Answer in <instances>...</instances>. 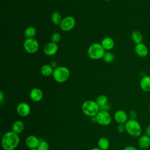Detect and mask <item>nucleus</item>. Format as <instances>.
Masks as SVG:
<instances>
[{"mask_svg": "<svg viewBox=\"0 0 150 150\" xmlns=\"http://www.w3.org/2000/svg\"><path fill=\"white\" fill-rule=\"evenodd\" d=\"M117 130L119 133H123L125 131V126L124 124H118L117 127Z\"/></svg>", "mask_w": 150, "mask_h": 150, "instance_id": "obj_29", "label": "nucleus"}, {"mask_svg": "<svg viewBox=\"0 0 150 150\" xmlns=\"http://www.w3.org/2000/svg\"><path fill=\"white\" fill-rule=\"evenodd\" d=\"M96 101L100 107L108 103V97L104 94H100L97 97Z\"/></svg>", "mask_w": 150, "mask_h": 150, "instance_id": "obj_24", "label": "nucleus"}, {"mask_svg": "<svg viewBox=\"0 0 150 150\" xmlns=\"http://www.w3.org/2000/svg\"><path fill=\"white\" fill-rule=\"evenodd\" d=\"M103 59L104 60V62H105L106 63H110L114 60L115 56L114 54L110 51H105Z\"/></svg>", "mask_w": 150, "mask_h": 150, "instance_id": "obj_25", "label": "nucleus"}, {"mask_svg": "<svg viewBox=\"0 0 150 150\" xmlns=\"http://www.w3.org/2000/svg\"><path fill=\"white\" fill-rule=\"evenodd\" d=\"M138 146L142 149H146L150 146V137L146 134L141 135L138 140Z\"/></svg>", "mask_w": 150, "mask_h": 150, "instance_id": "obj_15", "label": "nucleus"}, {"mask_svg": "<svg viewBox=\"0 0 150 150\" xmlns=\"http://www.w3.org/2000/svg\"><path fill=\"white\" fill-rule=\"evenodd\" d=\"M135 52L138 56L144 58L148 56V49L147 46L142 42L135 45Z\"/></svg>", "mask_w": 150, "mask_h": 150, "instance_id": "obj_14", "label": "nucleus"}, {"mask_svg": "<svg viewBox=\"0 0 150 150\" xmlns=\"http://www.w3.org/2000/svg\"><path fill=\"white\" fill-rule=\"evenodd\" d=\"M21 141L19 134L9 131L5 132L1 138V146L4 150H14Z\"/></svg>", "mask_w": 150, "mask_h": 150, "instance_id": "obj_1", "label": "nucleus"}, {"mask_svg": "<svg viewBox=\"0 0 150 150\" xmlns=\"http://www.w3.org/2000/svg\"><path fill=\"white\" fill-rule=\"evenodd\" d=\"M90 150H101V149H100L98 147H94L91 148Z\"/></svg>", "mask_w": 150, "mask_h": 150, "instance_id": "obj_34", "label": "nucleus"}, {"mask_svg": "<svg viewBox=\"0 0 150 150\" xmlns=\"http://www.w3.org/2000/svg\"><path fill=\"white\" fill-rule=\"evenodd\" d=\"M62 18L61 13L58 11H55L52 13L51 15V20L52 23L55 25H60L62 21Z\"/></svg>", "mask_w": 150, "mask_h": 150, "instance_id": "obj_22", "label": "nucleus"}, {"mask_svg": "<svg viewBox=\"0 0 150 150\" xmlns=\"http://www.w3.org/2000/svg\"><path fill=\"white\" fill-rule=\"evenodd\" d=\"M36 34V29L33 26H28L24 31V35L26 39L34 38Z\"/></svg>", "mask_w": 150, "mask_h": 150, "instance_id": "obj_23", "label": "nucleus"}, {"mask_svg": "<svg viewBox=\"0 0 150 150\" xmlns=\"http://www.w3.org/2000/svg\"><path fill=\"white\" fill-rule=\"evenodd\" d=\"M123 150H138V148L137 147H135V146L133 145H128L127 146H125Z\"/></svg>", "mask_w": 150, "mask_h": 150, "instance_id": "obj_31", "label": "nucleus"}, {"mask_svg": "<svg viewBox=\"0 0 150 150\" xmlns=\"http://www.w3.org/2000/svg\"><path fill=\"white\" fill-rule=\"evenodd\" d=\"M131 39L135 44H138L142 43L143 35L141 32L138 30H134L131 33Z\"/></svg>", "mask_w": 150, "mask_h": 150, "instance_id": "obj_21", "label": "nucleus"}, {"mask_svg": "<svg viewBox=\"0 0 150 150\" xmlns=\"http://www.w3.org/2000/svg\"><path fill=\"white\" fill-rule=\"evenodd\" d=\"M114 119L118 124H124L129 120L128 113L123 110H118L114 114Z\"/></svg>", "mask_w": 150, "mask_h": 150, "instance_id": "obj_10", "label": "nucleus"}, {"mask_svg": "<svg viewBox=\"0 0 150 150\" xmlns=\"http://www.w3.org/2000/svg\"><path fill=\"white\" fill-rule=\"evenodd\" d=\"M28 150H38L37 149H28Z\"/></svg>", "mask_w": 150, "mask_h": 150, "instance_id": "obj_36", "label": "nucleus"}, {"mask_svg": "<svg viewBox=\"0 0 150 150\" xmlns=\"http://www.w3.org/2000/svg\"><path fill=\"white\" fill-rule=\"evenodd\" d=\"M3 100H4V93L2 91H0V102L2 103Z\"/></svg>", "mask_w": 150, "mask_h": 150, "instance_id": "obj_33", "label": "nucleus"}, {"mask_svg": "<svg viewBox=\"0 0 150 150\" xmlns=\"http://www.w3.org/2000/svg\"><path fill=\"white\" fill-rule=\"evenodd\" d=\"M110 110H111V105L109 103H107V104H105L104 105L100 107V110H103V111H105L109 112Z\"/></svg>", "mask_w": 150, "mask_h": 150, "instance_id": "obj_30", "label": "nucleus"}, {"mask_svg": "<svg viewBox=\"0 0 150 150\" xmlns=\"http://www.w3.org/2000/svg\"><path fill=\"white\" fill-rule=\"evenodd\" d=\"M54 68L51 64H44L40 69V73L44 76H50L53 74Z\"/></svg>", "mask_w": 150, "mask_h": 150, "instance_id": "obj_20", "label": "nucleus"}, {"mask_svg": "<svg viewBox=\"0 0 150 150\" xmlns=\"http://www.w3.org/2000/svg\"><path fill=\"white\" fill-rule=\"evenodd\" d=\"M110 141L106 137H101L97 142L98 147L101 150H108L110 147Z\"/></svg>", "mask_w": 150, "mask_h": 150, "instance_id": "obj_19", "label": "nucleus"}, {"mask_svg": "<svg viewBox=\"0 0 150 150\" xmlns=\"http://www.w3.org/2000/svg\"><path fill=\"white\" fill-rule=\"evenodd\" d=\"M70 74V70L67 67L57 66L54 69L52 76L56 82L63 83L68 80Z\"/></svg>", "mask_w": 150, "mask_h": 150, "instance_id": "obj_5", "label": "nucleus"}, {"mask_svg": "<svg viewBox=\"0 0 150 150\" xmlns=\"http://www.w3.org/2000/svg\"><path fill=\"white\" fill-rule=\"evenodd\" d=\"M105 50L99 43L91 44L87 49V55L92 60H99L103 59Z\"/></svg>", "mask_w": 150, "mask_h": 150, "instance_id": "obj_4", "label": "nucleus"}, {"mask_svg": "<svg viewBox=\"0 0 150 150\" xmlns=\"http://www.w3.org/2000/svg\"><path fill=\"white\" fill-rule=\"evenodd\" d=\"M149 111L150 112V104H149Z\"/></svg>", "mask_w": 150, "mask_h": 150, "instance_id": "obj_35", "label": "nucleus"}, {"mask_svg": "<svg viewBox=\"0 0 150 150\" xmlns=\"http://www.w3.org/2000/svg\"><path fill=\"white\" fill-rule=\"evenodd\" d=\"M38 150H49V145L45 139H40L39 144L37 148Z\"/></svg>", "mask_w": 150, "mask_h": 150, "instance_id": "obj_26", "label": "nucleus"}, {"mask_svg": "<svg viewBox=\"0 0 150 150\" xmlns=\"http://www.w3.org/2000/svg\"><path fill=\"white\" fill-rule=\"evenodd\" d=\"M58 49L59 47L57 43L50 42L45 45L43 52L46 55L48 56H52L57 53Z\"/></svg>", "mask_w": 150, "mask_h": 150, "instance_id": "obj_11", "label": "nucleus"}, {"mask_svg": "<svg viewBox=\"0 0 150 150\" xmlns=\"http://www.w3.org/2000/svg\"><path fill=\"white\" fill-rule=\"evenodd\" d=\"M40 139L34 135H30L25 139V145L29 149H37Z\"/></svg>", "mask_w": 150, "mask_h": 150, "instance_id": "obj_12", "label": "nucleus"}, {"mask_svg": "<svg viewBox=\"0 0 150 150\" xmlns=\"http://www.w3.org/2000/svg\"><path fill=\"white\" fill-rule=\"evenodd\" d=\"M145 134L149 137H150V125H148L146 127L145 130Z\"/></svg>", "mask_w": 150, "mask_h": 150, "instance_id": "obj_32", "label": "nucleus"}, {"mask_svg": "<svg viewBox=\"0 0 150 150\" xmlns=\"http://www.w3.org/2000/svg\"><path fill=\"white\" fill-rule=\"evenodd\" d=\"M125 131L131 137L139 138L142 133L141 124L137 120L129 119L125 124Z\"/></svg>", "mask_w": 150, "mask_h": 150, "instance_id": "obj_2", "label": "nucleus"}, {"mask_svg": "<svg viewBox=\"0 0 150 150\" xmlns=\"http://www.w3.org/2000/svg\"><path fill=\"white\" fill-rule=\"evenodd\" d=\"M61 38V35L59 32H54L52 35L51 42L57 43L60 41Z\"/></svg>", "mask_w": 150, "mask_h": 150, "instance_id": "obj_27", "label": "nucleus"}, {"mask_svg": "<svg viewBox=\"0 0 150 150\" xmlns=\"http://www.w3.org/2000/svg\"><path fill=\"white\" fill-rule=\"evenodd\" d=\"M18 115L22 117L28 116L31 111V108L29 104L26 102H21L16 107V109Z\"/></svg>", "mask_w": 150, "mask_h": 150, "instance_id": "obj_9", "label": "nucleus"}, {"mask_svg": "<svg viewBox=\"0 0 150 150\" xmlns=\"http://www.w3.org/2000/svg\"><path fill=\"white\" fill-rule=\"evenodd\" d=\"M23 47L25 51L29 54L35 53L39 49V45L35 38H28L23 42Z\"/></svg>", "mask_w": 150, "mask_h": 150, "instance_id": "obj_7", "label": "nucleus"}, {"mask_svg": "<svg viewBox=\"0 0 150 150\" xmlns=\"http://www.w3.org/2000/svg\"><path fill=\"white\" fill-rule=\"evenodd\" d=\"M104 1H110L111 0H104Z\"/></svg>", "mask_w": 150, "mask_h": 150, "instance_id": "obj_37", "label": "nucleus"}, {"mask_svg": "<svg viewBox=\"0 0 150 150\" xmlns=\"http://www.w3.org/2000/svg\"><path fill=\"white\" fill-rule=\"evenodd\" d=\"M128 118L130 120H136L138 117V113L135 110H131L128 113Z\"/></svg>", "mask_w": 150, "mask_h": 150, "instance_id": "obj_28", "label": "nucleus"}, {"mask_svg": "<svg viewBox=\"0 0 150 150\" xmlns=\"http://www.w3.org/2000/svg\"><path fill=\"white\" fill-rule=\"evenodd\" d=\"M76 25V19L71 16H67L63 18L59 27L64 32H69L72 30Z\"/></svg>", "mask_w": 150, "mask_h": 150, "instance_id": "obj_8", "label": "nucleus"}, {"mask_svg": "<svg viewBox=\"0 0 150 150\" xmlns=\"http://www.w3.org/2000/svg\"><path fill=\"white\" fill-rule=\"evenodd\" d=\"M25 129V124L22 120L15 121L12 125V131L19 134L22 133Z\"/></svg>", "mask_w": 150, "mask_h": 150, "instance_id": "obj_18", "label": "nucleus"}, {"mask_svg": "<svg viewBox=\"0 0 150 150\" xmlns=\"http://www.w3.org/2000/svg\"><path fill=\"white\" fill-rule=\"evenodd\" d=\"M96 122L103 126L109 125L112 122V117L109 112L100 110L95 117Z\"/></svg>", "mask_w": 150, "mask_h": 150, "instance_id": "obj_6", "label": "nucleus"}, {"mask_svg": "<svg viewBox=\"0 0 150 150\" xmlns=\"http://www.w3.org/2000/svg\"><path fill=\"white\" fill-rule=\"evenodd\" d=\"M29 97L34 102H39L43 97V93L41 89L35 87L30 91Z\"/></svg>", "mask_w": 150, "mask_h": 150, "instance_id": "obj_13", "label": "nucleus"}, {"mask_svg": "<svg viewBox=\"0 0 150 150\" xmlns=\"http://www.w3.org/2000/svg\"><path fill=\"white\" fill-rule=\"evenodd\" d=\"M101 45L105 51H110L114 47L115 42L112 38L107 36L104 38L102 39L101 42Z\"/></svg>", "mask_w": 150, "mask_h": 150, "instance_id": "obj_16", "label": "nucleus"}, {"mask_svg": "<svg viewBox=\"0 0 150 150\" xmlns=\"http://www.w3.org/2000/svg\"><path fill=\"white\" fill-rule=\"evenodd\" d=\"M81 111L85 115L92 118L100 111V107L96 101L86 100L81 105Z\"/></svg>", "mask_w": 150, "mask_h": 150, "instance_id": "obj_3", "label": "nucleus"}, {"mask_svg": "<svg viewBox=\"0 0 150 150\" xmlns=\"http://www.w3.org/2000/svg\"><path fill=\"white\" fill-rule=\"evenodd\" d=\"M139 86L141 90L144 92L150 91V76L145 75L140 80Z\"/></svg>", "mask_w": 150, "mask_h": 150, "instance_id": "obj_17", "label": "nucleus"}]
</instances>
